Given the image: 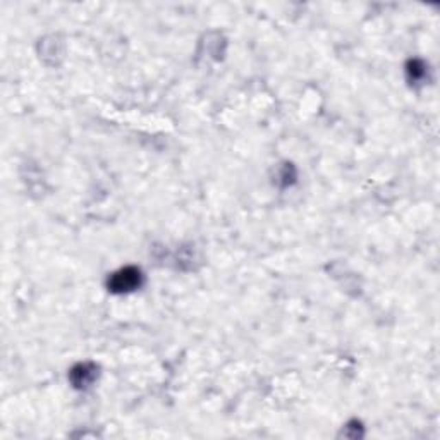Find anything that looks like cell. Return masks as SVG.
Masks as SVG:
<instances>
[{"label":"cell","mask_w":440,"mask_h":440,"mask_svg":"<svg viewBox=\"0 0 440 440\" xmlns=\"http://www.w3.org/2000/svg\"><path fill=\"white\" fill-rule=\"evenodd\" d=\"M143 284V274L136 267H124L112 274L109 278V291L116 294H124V292L136 291Z\"/></svg>","instance_id":"1"},{"label":"cell","mask_w":440,"mask_h":440,"mask_svg":"<svg viewBox=\"0 0 440 440\" xmlns=\"http://www.w3.org/2000/svg\"><path fill=\"white\" fill-rule=\"evenodd\" d=\"M98 377V368L93 363H78L72 366L69 378L76 388H88Z\"/></svg>","instance_id":"2"},{"label":"cell","mask_w":440,"mask_h":440,"mask_svg":"<svg viewBox=\"0 0 440 440\" xmlns=\"http://www.w3.org/2000/svg\"><path fill=\"white\" fill-rule=\"evenodd\" d=\"M406 71H408V78L411 81H419L425 76V64L421 60H418V58H415V60L408 62V69Z\"/></svg>","instance_id":"3"}]
</instances>
